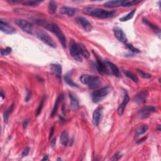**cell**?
Listing matches in <instances>:
<instances>
[{"mask_svg": "<svg viewBox=\"0 0 161 161\" xmlns=\"http://www.w3.org/2000/svg\"><path fill=\"white\" fill-rule=\"evenodd\" d=\"M156 111V108L153 107V106H147V107H143L139 111V116L140 118H145L149 117L150 114L155 112Z\"/></svg>", "mask_w": 161, "mask_h": 161, "instance_id": "obj_9", "label": "cell"}, {"mask_svg": "<svg viewBox=\"0 0 161 161\" xmlns=\"http://www.w3.org/2000/svg\"><path fill=\"white\" fill-rule=\"evenodd\" d=\"M60 142L64 146L67 145L68 142H69V135H68V133L67 132L64 131L60 135Z\"/></svg>", "mask_w": 161, "mask_h": 161, "instance_id": "obj_24", "label": "cell"}, {"mask_svg": "<svg viewBox=\"0 0 161 161\" xmlns=\"http://www.w3.org/2000/svg\"><path fill=\"white\" fill-rule=\"evenodd\" d=\"M126 47H127V48L130 50H131L132 52H135V53H139V52H140V51L139 49H136V48L133 47L132 45V44L127 43V44H126Z\"/></svg>", "mask_w": 161, "mask_h": 161, "instance_id": "obj_34", "label": "cell"}, {"mask_svg": "<svg viewBox=\"0 0 161 161\" xmlns=\"http://www.w3.org/2000/svg\"><path fill=\"white\" fill-rule=\"evenodd\" d=\"M56 139L54 138L52 141H51V145H52V147H54L56 145Z\"/></svg>", "mask_w": 161, "mask_h": 161, "instance_id": "obj_42", "label": "cell"}, {"mask_svg": "<svg viewBox=\"0 0 161 161\" xmlns=\"http://www.w3.org/2000/svg\"><path fill=\"white\" fill-rule=\"evenodd\" d=\"M37 37L48 46L52 48L56 47V42H54L53 39L47 33L43 32V31H39L37 33Z\"/></svg>", "mask_w": 161, "mask_h": 161, "instance_id": "obj_5", "label": "cell"}, {"mask_svg": "<svg viewBox=\"0 0 161 161\" xmlns=\"http://www.w3.org/2000/svg\"><path fill=\"white\" fill-rule=\"evenodd\" d=\"M0 30H1L3 32H4L6 34H13L16 32L15 30L13 27L10 26L6 22H4L3 20L0 21Z\"/></svg>", "mask_w": 161, "mask_h": 161, "instance_id": "obj_13", "label": "cell"}, {"mask_svg": "<svg viewBox=\"0 0 161 161\" xmlns=\"http://www.w3.org/2000/svg\"><path fill=\"white\" fill-rule=\"evenodd\" d=\"M12 48H10V47H6L5 49H1V56H7V55L10 54L12 52Z\"/></svg>", "mask_w": 161, "mask_h": 161, "instance_id": "obj_32", "label": "cell"}, {"mask_svg": "<svg viewBox=\"0 0 161 161\" xmlns=\"http://www.w3.org/2000/svg\"><path fill=\"white\" fill-rule=\"evenodd\" d=\"M148 129H149L148 125H142L141 127H140L139 128H138L136 130V132H135L136 136L139 137L140 135H143V133H145V132H147V131L148 130Z\"/></svg>", "mask_w": 161, "mask_h": 161, "instance_id": "obj_26", "label": "cell"}, {"mask_svg": "<svg viewBox=\"0 0 161 161\" xmlns=\"http://www.w3.org/2000/svg\"><path fill=\"white\" fill-rule=\"evenodd\" d=\"M69 52L71 56L73 57L74 60H76L78 62H82V60H83L81 55L80 54L79 51L78 49L77 43H76L73 40L70 43Z\"/></svg>", "mask_w": 161, "mask_h": 161, "instance_id": "obj_7", "label": "cell"}, {"mask_svg": "<svg viewBox=\"0 0 161 161\" xmlns=\"http://www.w3.org/2000/svg\"><path fill=\"white\" fill-rule=\"evenodd\" d=\"M36 23L39 24L40 26H42L43 28L49 30L50 32H52L57 36L58 39L59 40L60 43H62L64 48L66 47V39L64 36V34L62 32V30L59 29V27L57 25L52 23L47 22L42 20H36Z\"/></svg>", "mask_w": 161, "mask_h": 161, "instance_id": "obj_1", "label": "cell"}, {"mask_svg": "<svg viewBox=\"0 0 161 161\" xmlns=\"http://www.w3.org/2000/svg\"><path fill=\"white\" fill-rule=\"evenodd\" d=\"M76 21L79 25L82 26V28H83L86 32H91L92 30V24L89 22L86 18H85L84 17L78 16L76 18Z\"/></svg>", "mask_w": 161, "mask_h": 161, "instance_id": "obj_8", "label": "cell"}, {"mask_svg": "<svg viewBox=\"0 0 161 161\" xmlns=\"http://www.w3.org/2000/svg\"><path fill=\"white\" fill-rule=\"evenodd\" d=\"M70 100H71V103H70V108L71 110L73 111H77L79 108V100L76 96V95H75L73 93H69V94Z\"/></svg>", "mask_w": 161, "mask_h": 161, "instance_id": "obj_15", "label": "cell"}, {"mask_svg": "<svg viewBox=\"0 0 161 161\" xmlns=\"http://www.w3.org/2000/svg\"><path fill=\"white\" fill-rule=\"evenodd\" d=\"M57 160H62V159H60V158H59V159H57Z\"/></svg>", "mask_w": 161, "mask_h": 161, "instance_id": "obj_45", "label": "cell"}, {"mask_svg": "<svg viewBox=\"0 0 161 161\" xmlns=\"http://www.w3.org/2000/svg\"><path fill=\"white\" fill-rule=\"evenodd\" d=\"M77 47L81 56L84 57L86 59H89L90 57V54L88 49L82 43H77Z\"/></svg>", "mask_w": 161, "mask_h": 161, "instance_id": "obj_21", "label": "cell"}, {"mask_svg": "<svg viewBox=\"0 0 161 161\" xmlns=\"http://www.w3.org/2000/svg\"><path fill=\"white\" fill-rule=\"evenodd\" d=\"M83 12L85 14L101 19L110 18L115 14V12H109L103 9L93 7L85 8L83 10Z\"/></svg>", "mask_w": 161, "mask_h": 161, "instance_id": "obj_2", "label": "cell"}, {"mask_svg": "<svg viewBox=\"0 0 161 161\" xmlns=\"http://www.w3.org/2000/svg\"><path fill=\"white\" fill-rule=\"evenodd\" d=\"M80 81L83 84L88 85L91 90L98 88L102 84V81L100 77L88 74L82 75L80 77Z\"/></svg>", "mask_w": 161, "mask_h": 161, "instance_id": "obj_3", "label": "cell"}, {"mask_svg": "<svg viewBox=\"0 0 161 161\" xmlns=\"http://www.w3.org/2000/svg\"><path fill=\"white\" fill-rule=\"evenodd\" d=\"M103 109L102 107H98L95 109L92 114V123L94 126H98L101 120Z\"/></svg>", "mask_w": 161, "mask_h": 161, "instance_id": "obj_10", "label": "cell"}, {"mask_svg": "<svg viewBox=\"0 0 161 161\" xmlns=\"http://www.w3.org/2000/svg\"><path fill=\"white\" fill-rule=\"evenodd\" d=\"M125 1H121V0H118V1H109L108 2H106L104 6L105 7L112 8H116L119 7V6H124Z\"/></svg>", "mask_w": 161, "mask_h": 161, "instance_id": "obj_18", "label": "cell"}, {"mask_svg": "<svg viewBox=\"0 0 161 161\" xmlns=\"http://www.w3.org/2000/svg\"><path fill=\"white\" fill-rule=\"evenodd\" d=\"M13 107H14V106H13V105H12L6 110H5L4 113H3V120H4L5 123H7L9 116L13 110Z\"/></svg>", "mask_w": 161, "mask_h": 161, "instance_id": "obj_25", "label": "cell"}, {"mask_svg": "<svg viewBox=\"0 0 161 161\" xmlns=\"http://www.w3.org/2000/svg\"><path fill=\"white\" fill-rule=\"evenodd\" d=\"M30 98H31V91H28L27 92V94H26V98H25V101H29L30 100Z\"/></svg>", "mask_w": 161, "mask_h": 161, "instance_id": "obj_39", "label": "cell"}, {"mask_svg": "<svg viewBox=\"0 0 161 161\" xmlns=\"http://www.w3.org/2000/svg\"><path fill=\"white\" fill-rule=\"evenodd\" d=\"M64 79H65V81H66L67 84H69L70 86L73 87V88H78L77 84L74 83L73 81V80H72V79L71 78L70 74L69 73L66 74V76H65V77H64Z\"/></svg>", "mask_w": 161, "mask_h": 161, "instance_id": "obj_27", "label": "cell"}, {"mask_svg": "<svg viewBox=\"0 0 161 161\" xmlns=\"http://www.w3.org/2000/svg\"><path fill=\"white\" fill-rule=\"evenodd\" d=\"M143 22L146 25H147L148 26H149L150 29H152L153 30V31H154L155 32V33L156 34H157V35H160V29L157 27L156 25H154V24L151 23L150 22H149L148 20L145 19V18H143Z\"/></svg>", "mask_w": 161, "mask_h": 161, "instance_id": "obj_23", "label": "cell"}, {"mask_svg": "<svg viewBox=\"0 0 161 161\" xmlns=\"http://www.w3.org/2000/svg\"><path fill=\"white\" fill-rule=\"evenodd\" d=\"M57 8V6L56 2L54 1H51L49 2L48 10H49V12L50 13H51V14H54V13L56 12Z\"/></svg>", "mask_w": 161, "mask_h": 161, "instance_id": "obj_28", "label": "cell"}, {"mask_svg": "<svg viewBox=\"0 0 161 161\" xmlns=\"http://www.w3.org/2000/svg\"><path fill=\"white\" fill-rule=\"evenodd\" d=\"M135 11H136L135 10H133L132 11L128 13V14H126L125 16H123L122 18L120 19V22H126V21H128V20H131L133 17V16H134Z\"/></svg>", "mask_w": 161, "mask_h": 161, "instance_id": "obj_29", "label": "cell"}, {"mask_svg": "<svg viewBox=\"0 0 161 161\" xmlns=\"http://www.w3.org/2000/svg\"><path fill=\"white\" fill-rule=\"evenodd\" d=\"M105 64H107L108 69L109 70V71L111 72V73L115 75V76L118 77H121V74H120V72L118 68L117 67V66L115 65L113 63L111 62L108 60H105Z\"/></svg>", "mask_w": 161, "mask_h": 161, "instance_id": "obj_11", "label": "cell"}, {"mask_svg": "<svg viewBox=\"0 0 161 161\" xmlns=\"http://www.w3.org/2000/svg\"><path fill=\"white\" fill-rule=\"evenodd\" d=\"M43 1H26L23 3V5H25L26 6H37L39 5L40 3H42Z\"/></svg>", "mask_w": 161, "mask_h": 161, "instance_id": "obj_31", "label": "cell"}, {"mask_svg": "<svg viewBox=\"0 0 161 161\" xmlns=\"http://www.w3.org/2000/svg\"><path fill=\"white\" fill-rule=\"evenodd\" d=\"M1 98L3 99L4 98V94H3V92L1 91Z\"/></svg>", "mask_w": 161, "mask_h": 161, "instance_id": "obj_44", "label": "cell"}, {"mask_svg": "<svg viewBox=\"0 0 161 161\" xmlns=\"http://www.w3.org/2000/svg\"><path fill=\"white\" fill-rule=\"evenodd\" d=\"M137 71H138L139 73L140 74H141V76H142L143 78L149 79V78L151 77V75L149 74H148V73H145V72H143V71H142V70H139V69H138Z\"/></svg>", "mask_w": 161, "mask_h": 161, "instance_id": "obj_35", "label": "cell"}, {"mask_svg": "<svg viewBox=\"0 0 161 161\" xmlns=\"http://www.w3.org/2000/svg\"><path fill=\"white\" fill-rule=\"evenodd\" d=\"M111 88L109 86L103 88L100 90L95 91L92 94V101L94 103H98L100 102L107 96L110 92Z\"/></svg>", "mask_w": 161, "mask_h": 161, "instance_id": "obj_4", "label": "cell"}, {"mask_svg": "<svg viewBox=\"0 0 161 161\" xmlns=\"http://www.w3.org/2000/svg\"><path fill=\"white\" fill-rule=\"evenodd\" d=\"M54 133V128L52 127V128H51V130H50V135H49V139H50L52 138V137L53 136Z\"/></svg>", "mask_w": 161, "mask_h": 161, "instance_id": "obj_41", "label": "cell"}, {"mask_svg": "<svg viewBox=\"0 0 161 161\" xmlns=\"http://www.w3.org/2000/svg\"><path fill=\"white\" fill-rule=\"evenodd\" d=\"M28 124H29V120L27 119L25 120L23 122V124H22L23 128H26L27 127V126H28Z\"/></svg>", "mask_w": 161, "mask_h": 161, "instance_id": "obj_38", "label": "cell"}, {"mask_svg": "<svg viewBox=\"0 0 161 161\" xmlns=\"http://www.w3.org/2000/svg\"><path fill=\"white\" fill-rule=\"evenodd\" d=\"M123 73H124V74L126 75V77L131 79L133 82H135V83H138L139 79H138L137 76H136L135 75L132 74V73H130V72H128V71H123Z\"/></svg>", "mask_w": 161, "mask_h": 161, "instance_id": "obj_30", "label": "cell"}, {"mask_svg": "<svg viewBox=\"0 0 161 161\" xmlns=\"http://www.w3.org/2000/svg\"><path fill=\"white\" fill-rule=\"evenodd\" d=\"M113 32L115 37L120 41V42L123 43H126L127 42V38H126V35L121 29L118 28V27H115L113 29Z\"/></svg>", "mask_w": 161, "mask_h": 161, "instance_id": "obj_12", "label": "cell"}, {"mask_svg": "<svg viewBox=\"0 0 161 161\" xmlns=\"http://www.w3.org/2000/svg\"><path fill=\"white\" fill-rule=\"evenodd\" d=\"M129 100H130V98L128 96V95L126 92H125L122 103L119 106V107L118 108V113L119 115H123V112H124L125 110V108L126 107V105H127L128 103L129 102Z\"/></svg>", "mask_w": 161, "mask_h": 161, "instance_id": "obj_19", "label": "cell"}, {"mask_svg": "<svg viewBox=\"0 0 161 161\" xmlns=\"http://www.w3.org/2000/svg\"><path fill=\"white\" fill-rule=\"evenodd\" d=\"M77 10L74 8L67 7V6H62L60 10L61 14L66 15L68 16H73L76 13Z\"/></svg>", "mask_w": 161, "mask_h": 161, "instance_id": "obj_17", "label": "cell"}, {"mask_svg": "<svg viewBox=\"0 0 161 161\" xmlns=\"http://www.w3.org/2000/svg\"><path fill=\"white\" fill-rule=\"evenodd\" d=\"M44 101H45V98H43L42 100H41V101L40 103V104H39V107L38 108H37V115H39L40 113H41V111H42V109L43 108V103H44Z\"/></svg>", "mask_w": 161, "mask_h": 161, "instance_id": "obj_33", "label": "cell"}, {"mask_svg": "<svg viewBox=\"0 0 161 161\" xmlns=\"http://www.w3.org/2000/svg\"><path fill=\"white\" fill-rule=\"evenodd\" d=\"M51 70L54 73V74L56 76L58 79L61 78V75H62V68L61 65L60 64H52L51 65Z\"/></svg>", "mask_w": 161, "mask_h": 161, "instance_id": "obj_20", "label": "cell"}, {"mask_svg": "<svg viewBox=\"0 0 161 161\" xmlns=\"http://www.w3.org/2000/svg\"><path fill=\"white\" fill-rule=\"evenodd\" d=\"M147 139V137H143V138H142L141 139L139 140L138 141H137V143H142V142H145V141H146Z\"/></svg>", "mask_w": 161, "mask_h": 161, "instance_id": "obj_40", "label": "cell"}, {"mask_svg": "<svg viewBox=\"0 0 161 161\" xmlns=\"http://www.w3.org/2000/svg\"><path fill=\"white\" fill-rule=\"evenodd\" d=\"M96 68L100 73L101 74H105V73H108V69L107 64L105 62L101 61L99 58H97L96 60Z\"/></svg>", "mask_w": 161, "mask_h": 161, "instance_id": "obj_16", "label": "cell"}, {"mask_svg": "<svg viewBox=\"0 0 161 161\" xmlns=\"http://www.w3.org/2000/svg\"><path fill=\"white\" fill-rule=\"evenodd\" d=\"M15 23L18 25V26H19L25 32L29 34H31V35L33 34V26L32 23H30L28 21L23 19L17 20Z\"/></svg>", "mask_w": 161, "mask_h": 161, "instance_id": "obj_6", "label": "cell"}, {"mask_svg": "<svg viewBox=\"0 0 161 161\" xmlns=\"http://www.w3.org/2000/svg\"><path fill=\"white\" fill-rule=\"evenodd\" d=\"M48 160V156L47 155H46V156H44V157H43V158L42 159V160Z\"/></svg>", "mask_w": 161, "mask_h": 161, "instance_id": "obj_43", "label": "cell"}, {"mask_svg": "<svg viewBox=\"0 0 161 161\" xmlns=\"http://www.w3.org/2000/svg\"><path fill=\"white\" fill-rule=\"evenodd\" d=\"M29 151H30V149H29V147H26V148L23 150V151L22 154V157H26L29 155Z\"/></svg>", "mask_w": 161, "mask_h": 161, "instance_id": "obj_36", "label": "cell"}, {"mask_svg": "<svg viewBox=\"0 0 161 161\" xmlns=\"http://www.w3.org/2000/svg\"><path fill=\"white\" fill-rule=\"evenodd\" d=\"M121 157H122V156L120 155V154L119 153H116V154H115L113 157L112 158V160H118L121 158Z\"/></svg>", "mask_w": 161, "mask_h": 161, "instance_id": "obj_37", "label": "cell"}, {"mask_svg": "<svg viewBox=\"0 0 161 161\" xmlns=\"http://www.w3.org/2000/svg\"><path fill=\"white\" fill-rule=\"evenodd\" d=\"M147 96H148V92L147 91H143L142 92H140L139 93L137 94L134 97V98H133V101L138 104L143 103L145 102L147 100Z\"/></svg>", "mask_w": 161, "mask_h": 161, "instance_id": "obj_14", "label": "cell"}, {"mask_svg": "<svg viewBox=\"0 0 161 161\" xmlns=\"http://www.w3.org/2000/svg\"><path fill=\"white\" fill-rule=\"evenodd\" d=\"M63 98H64V94H63L59 95V97L57 98V100L56 101V103H55V105L54 106V108L52 109V112H51V113H50V117L52 118V117H54L55 115H56V113L57 111L58 108H59V105L60 104V103L61 102V101L63 100Z\"/></svg>", "mask_w": 161, "mask_h": 161, "instance_id": "obj_22", "label": "cell"}]
</instances>
